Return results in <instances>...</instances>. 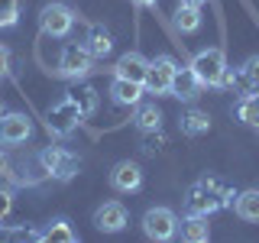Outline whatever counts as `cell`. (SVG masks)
Instances as JSON below:
<instances>
[{
    "mask_svg": "<svg viewBox=\"0 0 259 243\" xmlns=\"http://www.w3.org/2000/svg\"><path fill=\"white\" fill-rule=\"evenodd\" d=\"M143 230H146V237H149V240H159V243L172 240L175 233H178L175 211H168V208H149V211H146V217H143Z\"/></svg>",
    "mask_w": 259,
    "mask_h": 243,
    "instance_id": "cell-6",
    "label": "cell"
},
{
    "mask_svg": "<svg viewBox=\"0 0 259 243\" xmlns=\"http://www.w3.org/2000/svg\"><path fill=\"white\" fill-rule=\"evenodd\" d=\"M140 7H156V0H136Z\"/></svg>",
    "mask_w": 259,
    "mask_h": 243,
    "instance_id": "cell-32",
    "label": "cell"
},
{
    "mask_svg": "<svg viewBox=\"0 0 259 243\" xmlns=\"http://www.w3.org/2000/svg\"><path fill=\"white\" fill-rule=\"evenodd\" d=\"M39 26H42L46 36L62 39V36H68V29H71V26H75V13H71L65 4H49V7H42Z\"/></svg>",
    "mask_w": 259,
    "mask_h": 243,
    "instance_id": "cell-8",
    "label": "cell"
},
{
    "mask_svg": "<svg viewBox=\"0 0 259 243\" xmlns=\"http://www.w3.org/2000/svg\"><path fill=\"white\" fill-rule=\"evenodd\" d=\"M233 208H237V217L249 224H259V188H246L237 194V201H233Z\"/></svg>",
    "mask_w": 259,
    "mask_h": 243,
    "instance_id": "cell-17",
    "label": "cell"
},
{
    "mask_svg": "<svg viewBox=\"0 0 259 243\" xmlns=\"http://www.w3.org/2000/svg\"><path fill=\"white\" fill-rule=\"evenodd\" d=\"M81 124V110H78V104L71 101L68 94L62 97L59 104H52L46 113V127L52 130L55 136H68V133H75V127Z\"/></svg>",
    "mask_w": 259,
    "mask_h": 243,
    "instance_id": "cell-4",
    "label": "cell"
},
{
    "mask_svg": "<svg viewBox=\"0 0 259 243\" xmlns=\"http://www.w3.org/2000/svg\"><path fill=\"white\" fill-rule=\"evenodd\" d=\"M0 113H4V101H0Z\"/></svg>",
    "mask_w": 259,
    "mask_h": 243,
    "instance_id": "cell-33",
    "label": "cell"
},
{
    "mask_svg": "<svg viewBox=\"0 0 259 243\" xmlns=\"http://www.w3.org/2000/svg\"><path fill=\"white\" fill-rule=\"evenodd\" d=\"M143 133H146V152H156V149H162V143H165V136H162V133H156V130H143Z\"/></svg>",
    "mask_w": 259,
    "mask_h": 243,
    "instance_id": "cell-27",
    "label": "cell"
},
{
    "mask_svg": "<svg viewBox=\"0 0 259 243\" xmlns=\"http://www.w3.org/2000/svg\"><path fill=\"white\" fill-rule=\"evenodd\" d=\"M10 65H13L10 49H7V46H0V78H7V75H10Z\"/></svg>",
    "mask_w": 259,
    "mask_h": 243,
    "instance_id": "cell-29",
    "label": "cell"
},
{
    "mask_svg": "<svg viewBox=\"0 0 259 243\" xmlns=\"http://www.w3.org/2000/svg\"><path fill=\"white\" fill-rule=\"evenodd\" d=\"M91 68H94V55L88 52V46L68 43V46L62 49V55H59V75L62 78L78 81V78H84Z\"/></svg>",
    "mask_w": 259,
    "mask_h": 243,
    "instance_id": "cell-3",
    "label": "cell"
},
{
    "mask_svg": "<svg viewBox=\"0 0 259 243\" xmlns=\"http://www.w3.org/2000/svg\"><path fill=\"white\" fill-rule=\"evenodd\" d=\"M42 240H49V243H75L78 233L71 230L68 221H62V217H59V221H52V224L42 230Z\"/></svg>",
    "mask_w": 259,
    "mask_h": 243,
    "instance_id": "cell-21",
    "label": "cell"
},
{
    "mask_svg": "<svg viewBox=\"0 0 259 243\" xmlns=\"http://www.w3.org/2000/svg\"><path fill=\"white\" fill-rule=\"evenodd\" d=\"M182 237L188 240V243H204V240L210 237L207 217H201V214H188V221H185V227H182Z\"/></svg>",
    "mask_w": 259,
    "mask_h": 243,
    "instance_id": "cell-20",
    "label": "cell"
},
{
    "mask_svg": "<svg viewBox=\"0 0 259 243\" xmlns=\"http://www.w3.org/2000/svg\"><path fill=\"white\" fill-rule=\"evenodd\" d=\"M0 240H42V233L29 230V227H16V230H0Z\"/></svg>",
    "mask_w": 259,
    "mask_h": 243,
    "instance_id": "cell-26",
    "label": "cell"
},
{
    "mask_svg": "<svg viewBox=\"0 0 259 243\" xmlns=\"http://www.w3.org/2000/svg\"><path fill=\"white\" fill-rule=\"evenodd\" d=\"M237 117L249 127H259V94H246L237 107Z\"/></svg>",
    "mask_w": 259,
    "mask_h": 243,
    "instance_id": "cell-24",
    "label": "cell"
},
{
    "mask_svg": "<svg viewBox=\"0 0 259 243\" xmlns=\"http://www.w3.org/2000/svg\"><path fill=\"white\" fill-rule=\"evenodd\" d=\"M201 81H198V75L191 71V65L188 68H175V78H172V88H168V94L172 97H182V101H191L194 94L201 91Z\"/></svg>",
    "mask_w": 259,
    "mask_h": 243,
    "instance_id": "cell-13",
    "label": "cell"
},
{
    "mask_svg": "<svg viewBox=\"0 0 259 243\" xmlns=\"http://www.w3.org/2000/svg\"><path fill=\"white\" fill-rule=\"evenodd\" d=\"M13 211V194L7 188H0V221H7V214Z\"/></svg>",
    "mask_w": 259,
    "mask_h": 243,
    "instance_id": "cell-28",
    "label": "cell"
},
{
    "mask_svg": "<svg viewBox=\"0 0 259 243\" xmlns=\"http://www.w3.org/2000/svg\"><path fill=\"white\" fill-rule=\"evenodd\" d=\"M256 94H259V91H256Z\"/></svg>",
    "mask_w": 259,
    "mask_h": 243,
    "instance_id": "cell-34",
    "label": "cell"
},
{
    "mask_svg": "<svg viewBox=\"0 0 259 243\" xmlns=\"http://www.w3.org/2000/svg\"><path fill=\"white\" fill-rule=\"evenodd\" d=\"M0 172H10V166H7V156L0 152Z\"/></svg>",
    "mask_w": 259,
    "mask_h": 243,
    "instance_id": "cell-31",
    "label": "cell"
},
{
    "mask_svg": "<svg viewBox=\"0 0 259 243\" xmlns=\"http://www.w3.org/2000/svg\"><path fill=\"white\" fill-rule=\"evenodd\" d=\"M175 59H168V55H159V59L149 62V71H146V81L143 88L149 94H168V88H172V78H175Z\"/></svg>",
    "mask_w": 259,
    "mask_h": 243,
    "instance_id": "cell-7",
    "label": "cell"
},
{
    "mask_svg": "<svg viewBox=\"0 0 259 243\" xmlns=\"http://www.w3.org/2000/svg\"><path fill=\"white\" fill-rule=\"evenodd\" d=\"M146 88L140 85V81H126V78H117L113 75V85H110V97L117 104H123V107H136L140 104V97H143Z\"/></svg>",
    "mask_w": 259,
    "mask_h": 243,
    "instance_id": "cell-14",
    "label": "cell"
},
{
    "mask_svg": "<svg viewBox=\"0 0 259 243\" xmlns=\"http://www.w3.org/2000/svg\"><path fill=\"white\" fill-rule=\"evenodd\" d=\"M126 221H130V214L120 201H107V205H101L94 211V227L104 233H120L126 227Z\"/></svg>",
    "mask_w": 259,
    "mask_h": 243,
    "instance_id": "cell-10",
    "label": "cell"
},
{
    "mask_svg": "<svg viewBox=\"0 0 259 243\" xmlns=\"http://www.w3.org/2000/svg\"><path fill=\"white\" fill-rule=\"evenodd\" d=\"M110 185L117 191H140V185H143L140 166H136V162H117L113 172H110Z\"/></svg>",
    "mask_w": 259,
    "mask_h": 243,
    "instance_id": "cell-11",
    "label": "cell"
},
{
    "mask_svg": "<svg viewBox=\"0 0 259 243\" xmlns=\"http://www.w3.org/2000/svg\"><path fill=\"white\" fill-rule=\"evenodd\" d=\"M191 71L198 75L201 85L221 88V81L227 75V55H224V49H204V52H198L191 59Z\"/></svg>",
    "mask_w": 259,
    "mask_h": 243,
    "instance_id": "cell-2",
    "label": "cell"
},
{
    "mask_svg": "<svg viewBox=\"0 0 259 243\" xmlns=\"http://www.w3.org/2000/svg\"><path fill=\"white\" fill-rule=\"evenodd\" d=\"M178 4H188V7H204L207 0H178Z\"/></svg>",
    "mask_w": 259,
    "mask_h": 243,
    "instance_id": "cell-30",
    "label": "cell"
},
{
    "mask_svg": "<svg viewBox=\"0 0 259 243\" xmlns=\"http://www.w3.org/2000/svg\"><path fill=\"white\" fill-rule=\"evenodd\" d=\"M146 71H149V59H143L140 52H126V55H120V62H117V68H113V75L117 78H126V81H146Z\"/></svg>",
    "mask_w": 259,
    "mask_h": 243,
    "instance_id": "cell-12",
    "label": "cell"
},
{
    "mask_svg": "<svg viewBox=\"0 0 259 243\" xmlns=\"http://www.w3.org/2000/svg\"><path fill=\"white\" fill-rule=\"evenodd\" d=\"M113 49V36H110V29H104V26H91V32H88V52L94 55V59H104Z\"/></svg>",
    "mask_w": 259,
    "mask_h": 243,
    "instance_id": "cell-18",
    "label": "cell"
},
{
    "mask_svg": "<svg viewBox=\"0 0 259 243\" xmlns=\"http://www.w3.org/2000/svg\"><path fill=\"white\" fill-rule=\"evenodd\" d=\"M237 201V194L227 188L224 182H217V178H201V182H194L188 194H185V211L188 214H214V211H221L227 205H233Z\"/></svg>",
    "mask_w": 259,
    "mask_h": 243,
    "instance_id": "cell-1",
    "label": "cell"
},
{
    "mask_svg": "<svg viewBox=\"0 0 259 243\" xmlns=\"http://www.w3.org/2000/svg\"><path fill=\"white\" fill-rule=\"evenodd\" d=\"M233 88H240L243 94H256L259 91V55L243 62V68L237 71V78H233Z\"/></svg>",
    "mask_w": 259,
    "mask_h": 243,
    "instance_id": "cell-15",
    "label": "cell"
},
{
    "mask_svg": "<svg viewBox=\"0 0 259 243\" xmlns=\"http://www.w3.org/2000/svg\"><path fill=\"white\" fill-rule=\"evenodd\" d=\"M68 97L78 104V110H81V117H94L97 107H101V97H97V91L91 85H75L68 91Z\"/></svg>",
    "mask_w": 259,
    "mask_h": 243,
    "instance_id": "cell-16",
    "label": "cell"
},
{
    "mask_svg": "<svg viewBox=\"0 0 259 243\" xmlns=\"http://www.w3.org/2000/svg\"><path fill=\"white\" fill-rule=\"evenodd\" d=\"M175 29L178 32H198L201 29V7L178 4V10H175Z\"/></svg>",
    "mask_w": 259,
    "mask_h": 243,
    "instance_id": "cell-19",
    "label": "cell"
},
{
    "mask_svg": "<svg viewBox=\"0 0 259 243\" xmlns=\"http://www.w3.org/2000/svg\"><path fill=\"white\" fill-rule=\"evenodd\" d=\"M39 166H42L46 175L59 178V182H68V178H75V172H78V159L71 156V152L59 149V146H46V149L39 152Z\"/></svg>",
    "mask_w": 259,
    "mask_h": 243,
    "instance_id": "cell-5",
    "label": "cell"
},
{
    "mask_svg": "<svg viewBox=\"0 0 259 243\" xmlns=\"http://www.w3.org/2000/svg\"><path fill=\"white\" fill-rule=\"evenodd\" d=\"M32 136V124L26 113H0V143L20 146Z\"/></svg>",
    "mask_w": 259,
    "mask_h": 243,
    "instance_id": "cell-9",
    "label": "cell"
},
{
    "mask_svg": "<svg viewBox=\"0 0 259 243\" xmlns=\"http://www.w3.org/2000/svg\"><path fill=\"white\" fill-rule=\"evenodd\" d=\"M136 127L140 130H159V120H162V113L156 104H136Z\"/></svg>",
    "mask_w": 259,
    "mask_h": 243,
    "instance_id": "cell-23",
    "label": "cell"
},
{
    "mask_svg": "<svg viewBox=\"0 0 259 243\" xmlns=\"http://www.w3.org/2000/svg\"><path fill=\"white\" fill-rule=\"evenodd\" d=\"M182 130L188 136H201V133H207V130H210V117H207L204 110H188L182 117Z\"/></svg>",
    "mask_w": 259,
    "mask_h": 243,
    "instance_id": "cell-22",
    "label": "cell"
},
{
    "mask_svg": "<svg viewBox=\"0 0 259 243\" xmlns=\"http://www.w3.org/2000/svg\"><path fill=\"white\" fill-rule=\"evenodd\" d=\"M20 20V0H0V26H16Z\"/></svg>",
    "mask_w": 259,
    "mask_h": 243,
    "instance_id": "cell-25",
    "label": "cell"
}]
</instances>
